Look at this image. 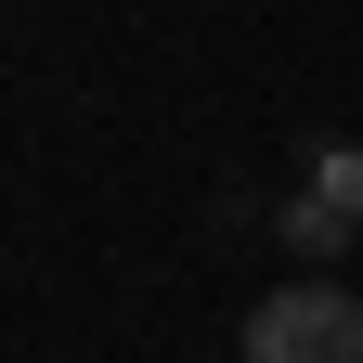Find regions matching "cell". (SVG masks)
Here are the masks:
<instances>
[{
  "label": "cell",
  "instance_id": "cell-1",
  "mask_svg": "<svg viewBox=\"0 0 363 363\" xmlns=\"http://www.w3.org/2000/svg\"><path fill=\"white\" fill-rule=\"evenodd\" d=\"M247 363H363V286L286 272L272 298H247Z\"/></svg>",
  "mask_w": 363,
  "mask_h": 363
},
{
  "label": "cell",
  "instance_id": "cell-2",
  "mask_svg": "<svg viewBox=\"0 0 363 363\" xmlns=\"http://www.w3.org/2000/svg\"><path fill=\"white\" fill-rule=\"evenodd\" d=\"M259 220H272V247H286V259H350V220L311 195V182H298V195H272Z\"/></svg>",
  "mask_w": 363,
  "mask_h": 363
},
{
  "label": "cell",
  "instance_id": "cell-3",
  "mask_svg": "<svg viewBox=\"0 0 363 363\" xmlns=\"http://www.w3.org/2000/svg\"><path fill=\"white\" fill-rule=\"evenodd\" d=\"M298 156H311L298 182H311V195H325V208L350 220V234H363V143H298Z\"/></svg>",
  "mask_w": 363,
  "mask_h": 363
}]
</instances>
